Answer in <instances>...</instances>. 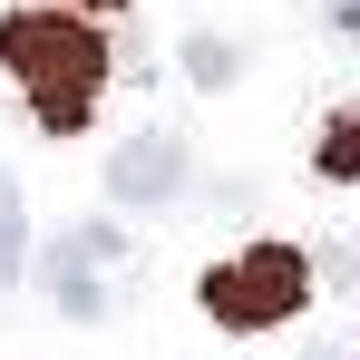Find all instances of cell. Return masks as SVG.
<instances>
[{"label": "cell", "instance_id": "obj_1", "mask_svg": "<svg viewBox=\"0 0 360 360\" xmlns=\"http://www.w3.org/2000/svg\"><path fill=\"white\" fill-rule=\"evenodd\" d=\"M0 59H10L20 98H30V117L49 127V136H78V127L98 117V88H108V39H98L78 10H20V20L0 30Z\"/></svg>", "mask_w": 360, "mask_h": 360}, {"label": "cell", "instance_id": "obj_2", "mask_svg": "<svg viewBox=\"0 0 360 360\" xmlns=\"http://www.w3.org/2000/svg\"><path fill=\"white\" fill-rule=\"evenodd\" d=\"M302 302H311V263L292 243H243L234 263L205 273V311L224 331H273V321H292Z\"/></svg>", "mask_w": 360, "mask_h": 360}, {"label": "cell", "instance_id": "obj_3", "mask_svg": "<svg viewBox=\"0 0 360 360\" xmlns=\"http://www.w3.org/2000/svg\"><path fill=\"white\" fill-rule=\"evenodd\" d=\"M127 243L108 234V224H78V234L49 243V302H59L68 321H98L108 311V263H117Z\"/></svg>", "mask_w": 360, "mask_h": 360}, {"label": "cell", "instance_id": "obj_4", "mask_svg": "<svg viewBox=\"0 0 360 360\" xmlns=\"http://www.w3.org/2000/svg\"><path fill=\"white\" fill-rule=\"evenodd\" d=\"M176 185H185V136H166V127L127 136L117 156H108V195H117L127 214H156V205H166Z\"/></svg>", "mask_w": 360, "mask_h": 360}, {"label": "cell", "instance_id": "obj_5", "mask_svg": "<svg viewBox=\"0 0 360 360\" xmlns=\"http://www.w3.org/2000/svg\"><path fill=\"white\" fill-rule=\"evenodd\" d=\"M321 176L360 185V108H341V117H331V136H321Z\"/></svg>", "mask_w": 360, "mask_h": 360}, {"label": "cell", "instance_id": "obj_6", "mask_svg": "<svg viewBox=\"0 0 360 360\" xmlns=\"http://www.w3.org/2000/svg\"><path fill=\"white\" fill-rule=\"evenodd\" d=\"M185 78L195 88H224L234 78V39H185Z\"/></svg>", "mask_w": 360, "mask_h": 360}, {"label": "cell", "instance_id": "obj_7", "mask_svg": "<svg viewBox=\"0 0 360 360\" xmlns=\"http://www.w3.org/2000/svg\"><path fill=\"white\" fill-rule=\"evenodd\" d=\"M10 273H20V185L0 176V292H10Z\"/></svg>", "mask_w": 360, "mask_h": 360}, {"label": "cell", "instance_id": "obj_8", "mask_svg": "<svg viewBox=\"0 0 360 360\" xmlns=\"http://www.w3.org/2000/svg\"><path fill=\"white\" fill-rule=\"evenodd\" d=\"M321 10H331V30H341V39L360 49V0H321Z\"/></svg>", "mask_w": 360, "mask_h": 360}, {"label": "cell", "instance_id": "obj_9", "mask_svg": "<svg viewBox=\"0 0 360 360\" xmlns=\"http://www.w3.org/2000/svg\"><path fill=\"white\" fill-rule=\"evenodd\" d=\"M321 360H360V351H321Z\"/></svg>", "mask_w": 360, "mask_h": 360}, {"label": "cell", "instance_id": "obj_10", "mask_svg": "<svg viewBox=\"0 0 360 360\" xmlns=\"http://www.w3.org/2000/svg\"><path fill=\"white\" fill-rule=\"evenodd\" d=\"M98 10H108V0H98Z\"/></svg>", "mask_w": 360, "mask_h": 360}]
</instances>
